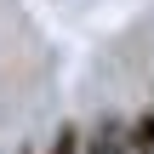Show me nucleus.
<instances>
[{"mask_svg":"<svg viewBox=\"0 0 154 154\" xmlns=\"http://www.w3.org/2000/svg\"><path fill=\"white\" fill-rule=\"evenodd\" d=\"M126 154H154V109L137 114V126L126 131Z\"/></svg>","mask_w":154,"mask_h":154,"instance_id":"1","label":"nucleus"},{"mask_svg":"<svg viewBox=\"0 0 154 154\" xmlns=\"http://www.w3.org/2000/svg\"><path fill=\"white\" fill-rule=\"evenodd\" d=\"M91 154H126V131H120V126H97Z\"/></svg>","mask_w":154,"mask_h":154,"instance_id":"2","label":"nucleus"},{"mask_svg":"<svg viewBox=\"0 0 154 154\" xmlns=\"http://www.w3.org/2000/svg\"><path fill=\"white\" fill-rule=\"evenodd\" d=\"M51 154H80V131H63V137L51 143Z\"/></svg>","mask_w":154,"mask_h":154,"instance_id":"3","label":"nucleus"}]
</instances>
